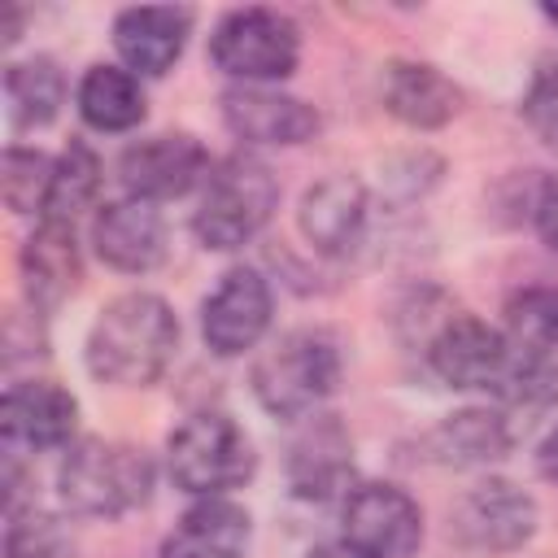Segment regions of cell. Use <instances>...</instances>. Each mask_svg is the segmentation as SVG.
Instances as JSON below:
<instances>
[{
	"label": "cell",
	"mask_w": 558,
	"mask_h": 558,
	"mask_svg": "<svg viewBox=\"0 0 558 558\" xmlns=\"http://www.w3.org/2000/svg\"><path fill=\"white\" fill-rule=\"evenodd\" d=\"M275 292L253 266H231L201 301V340L214 357H244L270 331Z\"/></svg>",
	"instance_id": "8fae6325"
},
{
	"label": "cell",
	"mask_w": 558,
	"mask_h": 558,
	"mask_svg": "<svg viewBox=\"0 0 558 558\" xmlns=\"http://www.w3.org/2000/svg\"><path fill=\"white\" fill-rule=\"evenodd\" d=\"M48 179H52V157H48V153L26 148V144H9V148H4L0 187H4V205H9L13 214H44Z\"/></svg>",
	"instance_id": "4316f807"
},
{
	"label": "cell",
	"mask_w": 558,
	"mask_h": 558,
	"mask_svg": "<svg viewBox=\"0 0 558 558\" xmlns=\"http://www.w3.org/2000/svg\"><path fill=\"white\" fill-rule=\"evenodd\" d=\"M222 126L253 148H296L323 131V118L310 100L279 87H227L222 92Z\"/></svg>",
	"instance_id": "4fadbf2b"
},
{
	"label": "cell",
	"mask_w": 558,
	"mask_h": 558,
	"mask_svg": "<svg viewBox=\"0 0 558 558\" xmlns=\"http://www.w3.org/2000/svg\"><path fill=\"white\" fill-rule=\"evenodd\" d=\"M253 519L231 497H196L161 536L157 558H248Z\"/></svg>",
	"instance_id": "44dd1931"
},
{
	"label": "cell",
	"mask_w": 558,
	"mask_h": 558,
	"mask_svg": "<svg viewBox=\"0 0 558 558\" xmlns=\"http://www.w3.org/2000/svg\"><path fill=\"white\" fill-rule=\"evenodd\" d=\"M384 109L410 131H440L462 113V87L432 61L397 57L379 78Z\"/></svg>",
	"instance_id": "d6986e66"
},
{
	"label": "cell",
	"mask_w": 558,
	"mask_h": 558,
	"mask_svg": "<svg viewBox=\"0 0 558 558\" xmlns=\"http://www.w3.org/2000/svg\"><path fill=\"white\" fill-rule=\"evenodd\" d=\"M371 196L353 174H327L305 187L296 205V231L323 257H344L366 240Z\"/></svg>",
	"instance_id": "e0dca14e"
},
{
	"label": "cell",
	"mask_w": 558,
	"mask_h": 558,
	"mask_svg": "<svg viewBox=\"0 0 558 558\" xmlns=\"http://www.w3.org/2000/svg\"><path fill=\"white\" fill-rule=\"evenodd\" d=\"M17 39H22V9H4V17H0V44L13 48Z\"/></svg>",
	"instance_id": "d6a6232c"
},
{
	"label": "cell",
	"mask_w": 558,
	"mask_h": 558,
	"mask_svg": "<svg viewBox=\"0 0 558 558\" xmlns=\"http://www.w3.org/2000/svg\"><path fill=\"white\" fill-rule=\"evenodd\" d=\"M340 344L318 327H292L270 340L253 362V397L270 418L305 423L340 388Z\"/></svg>",
	"instance_id": "3957f363"
},
{
	"label": "cell",
	"mask_w": 558,
	"mask_h": 558,
	"mask_svg": "<svg viewBox=\"0 0 558 558\" xmlns=\"http://www.w3.org/2000/svg\"><path fill=\"white\" fill-rule=\"evenodd\" d=\"M74 109H78V118L92 131H100V135H126L148 113L144 78L131 74L126 65L96 61V65L83 70V78L74 87Z\"/></svg>",
	"instance_id": "7402d4cb"
},
{
	"label": "cell",
	"mask_w": 558,
	"mask_h": 558,
	"mask_svg": "<svg viewBox=\"0 0 558 558\" xmlns=\"http://www.w3.org/2000/svg\"><path fill=\"white\" fill-rule=\"evenodd\" d=\"M257 471V449L248 432L218 410H201L183 418L166 440V475L174 488L196 497H227L244 488Z\"/></svg>",
	"instance_id": "5b68a950"
},
{
	"label": "cell",
	"mask_w": 558,
	"mask_h": 558,
	"mask_svg": "<svg viewBox=\"0 0 558 558\" xmlns=\"http://www.w3.org/2000/svg\"><path fill=\"white\" fill-rule=\"evenodd\" d=\"M305 558H371V554L353 549L349 541H327V545H314V549H305Z\"/></svg>",
	"instance_id": "1f68e13d"
},
{
	"label": "cell",
	"mask_w": 558,
	"mask_h": 558,
	"mask_svg": "<svg viewBox=\"0 0 558 558\" xmlns=\"http://www.w3.org/2000/svg\"><path fill=\"white\" fill-rule=\"evenodd\" d=\"M288 488L301 501H331L344 497L353 480V436L336 414H310L296 440L288 445Z\"/></svg>",
	"instance_id": "9a60e30c"
},
{
	"label": "cell",
	"mask_w": 558,
	"mask_h": 558,
	"mask_svg": "<svg viewBox=\"0 0 558 558\" xmlns=\"http://www.w3.org/2000/svg\"><path fill=\"white\" fill-rule=\"evenodd\" d=\"M157 484V466L140 445L83 436L61 453L57 497L70 514L83 519H122L148 506Z\"/></svg>",
	"instance_id": "7a4b0ae2"
},
{
	"label": "cell",
	"mask_w": 558,
	"mask_h": 558,
	"mask_svg": "<svg viewBox=\"0 0 558 558\" xmlns=\"http://www.w3.org/2000/svg\"><path fill=\"white\" fill-rule=\"evenodd\" d=\"M532 227H536L541 244H545L549 253H558V179L545 183V192H541V201H536V209H532Z\"/></svg>",
	"instance_id": "f546056e"
},
{
	"label": "cell",
	"mask_w": 558,
	"mask_h": 558,
	"mask_svg": "<svg viewBox=\"0 0 558 558\" xmlns=\"http://www.w3.org/2000/svg\"><path fill=\"white\" fill-rule=\"evenodd\" d=\"M423 362L440 384H449L458 392H480V388L497 392V384L506 379V371L514 362V349L501 336V327H493L466 310H449L423 340Z\"/></svg>",
	"instance_id": "ba28073f"
},
{
	"label": "cell",
	"mask_w": 558,
	"mask_h": 558,
	"mask_svg": "<svg viewBox=\"0 0 558 558\" xmlns=\"http://www.w3.org/2000/svg\"><path fill=\"white\" fill-rule=\"evenodd\" d=\"M209 170H214V157L192 131L140 135L118 157V179H122L126 196H140V201H153V205L201 192Z\"/></svg>",
	"instance_id": "30bf717a"
},
{
	"label": "cell",
	"mask_w": 558,
	"mask_h": 558,
	"mask_svg": "<svg viewBox=\"0 0 558 558\" xmlns=\"http://www.w3.org/2000/svg\"><path fill=\"white\" fill-rule=\"evenodd\" d=\"M78 432V397L57 379H17L0 397V436L13 453L70 449Z\"/></svg>",
	"instance_id": "7c38bea8"
},
{
	"label": "cell",
	"mask_w": 558,
	"mask_h": 558,
	"mask_svg": "<svg viewBox=\"0 0 558 558\" xmlns=\"http://www.w3.org/2000/svg\"><path fill=\"white\" fill-rule=\"evenodd\" d=\"M536 471H541V480H549V484H558V423L545 432V440L536 445Z\"/></svg>",
	"instance_id": "4dcf8cb0"
},
{
	"label": "cell",
	"mask_w": 558,
	"mask_h": 558,
	"mask_svg": "<svg viewBox=\"0 0 558 558\" xmlns=\"http://www.w3.org/2000/svg\"><path fill=\"white\" fill-rule=\"evenodd\" d=\"M17 275L26 305L39 314H52L61 301H70L83 283V248L70 222H35V231L17 248Z\"/></svg>",
	"instance_id": "ac0fdd59"
},
{
	"label": "cell",
	"mask_w": 558,
	"mask_h": 558,
	"mask_svg": "<svg viewBox=\"0 0 558 558\" xmlns=\"http://www.w3.org/2000/svg\"><path fill=\"white\" fill-rule=\"evenodd\" d=\"M541 510L527 488L514 480L488 475L471 484L453 506H449V541L466 554H514L536 536Z\"/></svg>",
	"instance_id": "52a82bcc"
},
{
	"label": "cell",
	"mask_w": 558,
	"mask_h": 558,
	"mask_svg": "<svg viewBox=\"0 0 558 558\" xmlns=\"http://www.w3.org/2000/svg\"><path fill=\"white\" fill-rule=\"evenodd\" d=\"M340 541L371 558H410L423 545V506L388 480H357L340 497Z\"/></svg>",
	"instance_id": "9c48e42d"
},
{
	"label": "cell",
	"mask_w": 558,
	"mask_h": 558,
	"mask_svg": "<svg viewBox=\"0 0 558 558\" xmlns=\"http://www.w3.org/2000/svg\"><path fill=\"white\" fill-rule=\"evenodd\" d=\"M196 13L183 4H131L113 13V52L140 78H161L179 65Z\"/></svg>",
	"instance_id": "2e32d148"
},
{
	"label": "cell",
	"mask_w": 558,
	"mask_h": 558,
	"mask_svg": "<svg viewBox=\"0 0 558 558\" xmlns=\"http://www.w3.org/2000/svg\"><path fill=\"white\" fill-rule=\"evenodd\" d=\"M179 353V314L157 292H122L87 327V371L109 388L157 384Z\"/></svg>",
	"instance_id": "6da1fadb"
},
{
	"label": "cell",
	"mask_w": 558,
	"mask_h": 558,
	"mask_svg": "<svg viewBox=\"0 0 558 558\" xmlns=\"http://www.w3.org/2000/svg\"><path fill=\"white\" fill-rule=\"evenodd\" d=\"M65 105V74L52 57H26L4 65V113L13 131L48 126Z\"/></svg>",
	"instance_id": "603a6c76"
},
{
	"label": "cell",
	"mask_w": 558,
	"mask_h": 558,
	"mask_svg": "<svg viewBox=\"0 0 558 558\" xmlns=\"http://www.w3.org/2000/svg\"><path fill=\"white\" fill-rule=\"evenodd\" d=\"M92 248L96 257L118 275H148L166 262L170 231L153 201L118 196L105 201L92 218Z\"/></svg>",
	"instance_id": "5bb4252c"
},
{
	"label": "cell",
	"mask_w": 558,
	"mask_h": 558,
	"mask_svg": "<svg viewBox=\"0 0 558 558\" xmlns=\"http://www.w3.org/2000/svg\"><path fill=\"white\" fill-rule=\"evenodd\" d=\"M519 113L541 144L558 148V61H545L541 70H532L527 92L519 100Z\"/></svg>",
	"instance_id": "83f0119b"
},
{
	"label": "cell",
	"mask_w": 558,
	"mask_h": 558,
	"mask_svg": "<svg viewBox=\"0 0 558 558\" xmlns=\"http://www.w3.org/2000/svg\"><path fill=\"white\" fill-rule=\"evenodd\" d=\"M501 336L514 353L549 362L558 353V288L554 283H527L506 296L501 305Z\"/></svg>",
	"instance_id": "d4e9b609"
},
{
	"label": "cell",
	"mask_w": 558,
	"mask_h": 558,
	"mask_svg": "<svg viewBox=\"0 0 558 558\" xmlns=\"http://www.w3.org/2000/svg\"><path fill=\"white\" fill-rule=\"evenodd\" d=\"M541 17H545V22L558 31V4H541Z\"/></svg>",
	"instance_id": "836d02e7"
},
{
	"label": "cell",
	"mask_w": 558,
	"mask_h": 558,
	"mask_svg": "<svg viewBox=\"0 0 558 558\" xmlns=\"http://www.w3.org/2000/svg\"><path fill=\"white\" fill-rule=\"evenodd\" d=\"M510 423L501 410L488 405H466L453 410L445 418H436L423 436H418V458L432 466H449V471H475L488 466L497 458L510 453Z\"/></svg>",
	"instance_id": "ffe728a7"
},
{
	"label": "cell",
	"mask_w": 558,
	"mask_h": 558,
	"mask_svg": "<svg viewBox=\"0 0 558 558\" xmlns=\"http://www.w3.org/2000/svg\"><path fill=\"white\" fill-rule=\"evenodd\" d=\"M48 353V331L39 310H9L4 314V362L17 366L22 357H44Z\"/></svg>",
	"instance_id": "f1b7e54d"
},
{
	"label": "cell",
	"mask_w": 558,
	"mask_h": 558,
	"mask_svg": "<svg viewBox=\"0 0 558 558\" xmlns=\"http://www.w3.org/2000/svg\"><path fill=\"white\" fill-rule=\"evenodd\" d=\"M4 558H78V545L57 514L26 506L4 514Z\"/></svg>",
	"instance_id": "484cf974"
},
{
	"label": "cell",
	"mask_w": 558,
	"mask_h": 558,
	"mask_svg": "<svg viewBox=\"0 0 558 558\" xmlns=\"http://www.w3.org/2000/svg\"><path fill=\"white\" fill-rule=\"evenodd\" d=\"M275 209H279L275 170L257 153L235 148V153L214 161V170H209V179L201 187L196 214H192V231H196L201 248L235 253V248L253 244L266 231Z\"/></svg>",
	"instance_id": "277c9868"
},
{
	"label": "cell",
	"mask_w": 558,
	"mask_h": 558,
	"mask_svg": "<svg viewBox=\"0 0 558 558\" xmlns=\"http://www.w3.org/2000/svg\"><path fill=\"white\" fill-rule=\"evenodd\" d=\"M100 183L105 166L87 140H70L52 157V179H48V201H44V222H78L87 209H100Z\"/></svg>",
	"instance_id": "cb8c5ba5"
},
{
	"label": "cell",
	"mask_w": 558,
	"mask_h": 558,
	"mask_svg": "<svg viewBox=\"0 0 558 558\" xmlns=\"http://www.w3.org/2000/svg\"><path fill=\"white\" fill-rule=\"evenodd\" d=\"M209 61L231 87H279L301 65V26L266 4L227 9L209 31Z\"/></svg>",
	"instance_id": "8992f818"
}]
</instances>
